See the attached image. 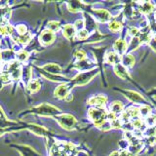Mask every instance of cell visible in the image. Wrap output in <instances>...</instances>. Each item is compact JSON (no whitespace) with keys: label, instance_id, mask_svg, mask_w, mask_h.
Instances as JSON below:
<instances>
[{"label":"cell","instance_id":"obj_1","mask_svg":"<svg viewBox=\"0 0 156 156\" xmlns=\"http://www.w3.org/2000/svg\"><path fill=\"white\" fill-rule=\"evenodd\" d=\"M62 113V110L60 108H58L57 106L50 105V104H46V102H43L38 105H35L29 108L26 111H23L20 116H26L27 114H34L37 116H41V117H54L55 118L56 116L60 115Z\"/></svg>","mask_w":156,"mask_h":156},{"label":"cell","instance_id":"obj_2","mask_svg":"<svg viewBox=\"0 0 156 156\" xmlns=\"http://www.w3.org/2000/svg\"><path fill=\"white\" fill-rule=\"evenodd\" d=\"M98 72H99L98 69H92L91 71H83L78 73L72 80L68 82L69 86L71 88L74 86H84L98 74Z\"/></svg>","mask_w":156,"mask_h":156},{"label":"cell","instance_id":"obj_3","mask_svg":"<svg viewBox=\"0 0 156 156\" xmlns=\"http://www.w3.org/2000/svg\"><path fill=\"white\" fill-rule=\"evenodd\" d=\"M88 116L97 127H101L107 119V113L104 108L100 107H92L88 111Z\"/></svg>","mask_w":156,"mask_h":156},{"label":"cell","instance_id":"obj_4","mask_svg":"<svg viewBox=\"0 0 156 156\" xmlns=\"http://www.w3.org/2000/svg\"><path fill=\"white\" fill-rule=\"evenodd\" d=\"M55 119L58 122V124L60 125L62 129L67 130V131L73 130L77 124L75 117L68 113H61L60 115L56 116Z\"/></svg>","mask_w":156,"mask_h":156},{"label":"cell","instance_id":"obj_5","mask_svg":"<svg viewBox=\"0 0 156 156\" xmlns=\"http://www.w3.org/2000/svg\"><path fill=\"white\" fill-rule=\"evenodd\" d=\"M11 147H14L22 156H41V154L37 152L33 147L27 144H10Z\"/></svg>","mask_w":156,"mask_h":156},{"label":"cell","instance_id":"obj_6","mask_svg":"<svg viewBox=\"0 0 156 156\" xmlns=\"http://www.w3.org/2000/svg\"><path fill=\"white\" fill-rule=\"evenodd\" d=\"M38 40L43 47L50 46L56 40V33L52 32L49 29H45V30L41 31V33L39 34Z\"/></svg>","mask_w":156,"mask_h":156},{"label":"cell","instance_id":"obj_7","mask_svg":"<svg viewBox=\"0 0 156 156\" xmlns=\"http://www.w3.org/2000/svg\"><path fill=\"white\" fill-rule=\"evenodd\" d=\"M70 89L71 87L69 86V83H61L58 85L55 91H54V96L58 98V100H66V98L70 94Z\"/></svg>","mask_w":156,"mask_h":156},{"label":"cell","instance_id":"obj_8","mask_svg":"<svg viewBox=\"0 0 156 156\" xmlns=\"http://www.w3.org/2000/svg\"><path fill=\"white\" fill-rule=\"evenodd\" d=\"M107 102V98L105 95H94L92 96L89 100H88L87 104L94 107H100V108H104V106Z\"/></svg>","mask_w":156,"mask_h":156},{"label":"cell","instance_id":"obj_9","mask_svg":"<svg viewBox=\"0 0 156 156\" xmlns=\"http://www.w3.org/2000/svg\"><path fill=\"white\" fill-rule=\"evenodd\" d=\"M0 60L1 62L4 65H8V63L16 61V52L13 49H4V50L0 51Z\"/></svg>","mask_w":156,"mask_h":156},{"label":"cell","instance_id":"obj_10","mask_svg":"<svg viewBox=\"0 0 156 156\" xmlns=\"http://www.w3.org/2000/svg\"><path fill=\"white\" fill-rule=\"evenodd\" d=\"M94 17L97 21H99L100 23H110L111 20V15L109 14L108 11H106L105 9H97L94 12Z\"/></svg>","mask_w":156,"mask_h":156},{"label":"cell","instance_id":"obj_11","mask_svg":"<svg viewBox=\"0 0 156 156\" xmlns=\"http://www.w3.org/2000/svg\"><path fill=\"white\" fill-rule=\"evenodd\" d=\"M124 95L126 96V98L128 99L130 101L134 102V104H143V105H145V100L144 98L140 95L139 93H136L135 91H123Z\"/></svg>","mask_w":156,"mask_h":156},{"label":"cell","instance_id":"obj_12","mask_svg":"<svg viewBox=\"0 0 156 156\" xmlns=\"http://www.w3.org/2000/svg\"><path fill=\"white\" fill-rule=\"evenodd\" d=\"M41 69L43 71H45L47 73H49V74H52V75H61L62 72V67L57 65V63H46V65L42 66Z\"/></svg>","mask_w":156,"mask_h":156},{"label":"cell","instance_id":"obj_13","mask_svg":"<svg viewBox=\"0 0 156 156\" xmlns=\"http://www.w3.org/2000/svg\"><path fill=\"white\" fill-rule=\"evenodd\" d=\"M32 66H23L22 68V79L21 82L24 86H27V84L32 80Z\"/></svg>","mask_w":156,"mask_h":156},{"label":"cell","instance_id":"obj_14","mask_svg":"<svg viewBox=\"0 0 156 156\" xmlns=\"http://www.w3.org/2000/svg\"><path fill=\"white\" fill-rule=\"evenodd\" d=\"M113 50L115 53H117L120 56H123L126 54L127 50H128V44L122 38H118L117 40L113 43Z\"/></svg>","mask_w":156,"mask_h":156},{"label":"cell","instance_id":"obj_15","mask_svg":"<svg viewBox=\"0 0 156 156\" xmlns=\"http://www.w3.org/2000/svg\"><path fill=\"white\" fill-rule=\"evenodd\" d=\"M62 33L65 38L68 39V40H71V39L74 38V36H76L77 31L72 24H65L62 27Z\"/></svg>","mask_w":156,"mask_h":156},{"label":"cell","instance_id":"obj_16","mask_svg":"<svg viewBox=\"0 0 156 156\" xmlns=\"http://www.w3.org/2000/svg\"><path fill=\"white\" fill-rule=\"evenodd\" d=\"M121 58L122 56L118 55V54L115 52H108L105 55V61L106 63H109V65L115 66L117 65H119V62H121Z\"/></svg>","mask_w":156,"mask_h":156},{"label":"cell","instance_id":"obj_17","mask_svg":"<svg viewBox=\"0 0 156 156\" xmlns=\"http://www.w3.org/2000/svg\"><path fill=\"white\" fill-rule=\"evenodd\" d=\"M123 108H124V105L119 101H115L111 102V104H110L109 112H111V113H113L114 115L117 116V115L123 113V111H124Z\"/></svg>","mask_w":156,"mask_h":156},{"label":"cell","instance_id":"obj_18","mask_svg":"<svg viewBox=\"0 0 156 156\" xmlns=\"http://www.w3.org/2000/svg\"><path fill=\"white\" fill-rule=\"evenodd\" d=\"M30 54H29L26 49H20L19 51L16 52V61H18L20 63H27V62L29 60Z\"/></svg>","mask_w":156,"mask_h":156},{"label":"cell","instance_id":"obj_19","mask_svg":"<svg viewBox=\"0 0 156 156\" xmlns=\"http://www.w3.org/2000/svg\"><path fill=\"white\" fill-rule=\"evenodd\" d=\"M40 88H41V82L38 78H34V79H32L27 86V89L30 94H35V93H37L39 90H40Z\"/></svg>","mask_w":156,"mask_h":156},{"label":"cell","instance_id":"obj_20","mask_svg":"<svg viewBox=\"0 0 156 156\" xmlns=\"http://www.w3.org/2000/svg\"><path fill=\"white\" fill-rule=\"evenodd\" d=\"M122 66L125 67H132L135 65V57L132 54H125L121 58Z\"/></svg>","mask_w":156,"mask_h":156},{"label":"cell","instance_id":"obj_21","mask_svg":"<svg viewBox=\"0 0 156 156\" xmlns=\"http://www.w3.org/2000/svg\"><path fill=\"white\" fill-rule=\"evenodd\" d=\"M114 72L116 73L117 76L120 77V78H123V79L130 78L129 74H128V71H127V68L122 65H120V63L114 66Z\"/></svg>","mask_w":156,"mask_h":156},{"label":"cell","instance_id":"obj_22","mask_svg":"<svg viewBox=\"0 0 156 156\" xmlns=\"http://www.w3.org/2000/svg\"><path fill=\"white\" fill-rule=\"evenodd\" d=\"M153 8L154 7L152 3H150V2H144V3H141V6L139 7L140 11L144 15H148L150 13H152Z\"/></svg>","mask_w":156,"mask_h":156},{"label":"cell","instance_id":"obj_23","mask_svg":"<svg viewBox=\"0 0 156 156\" xmlns=\"http://www.w3.org/2000/svg\"><path fill=\"white\" fill-rule=\"evenodd\" d=\"M15 30H16V33L19 36L24 35V34L28 33V27L26 23H18L15 26Z\"/></svg>","mask_w":156,"mask_h":156},{"label":"cell","instance_id":"obj_24","mask_svg":"<svg viewBox=\"0 0 156 156\" xmlns=\"http://www.w3.org/2000/svg\"><path fill=\"white\" fill-rule=\"evenodd\" d=\"M122 26H123V23L119 21H111L108 23V28L112 32H119L122 28Z\"/></svg>","mask_w":156,"mask_h":156},{"label":"cell","instance_id":"obj_25","mask_svg":"<svg viewBox=\"0 0 156 156\" xmlns=\"http://www.w3.org/2000/svg\"><path fill=\"white\" fill-rule=\"evenodd\" d=\"M61 28H62L61 23H58V22H57V21H50L47 23V29L51 30L54 33L58 32Z\"/></svg>","mask_w":156,"mask_h":156},{"label":"cell","instance_id":"obj_26","mask_svg":"<svg viewBox=\"0 0 156 156\" xmlns=\"http://www.w3.org/2000/svg\"><path fill=\"white\" fill-rule=\"evenodd\" d=\"M79 5H81L80 2H68L67 8L70 12L77 13L81 11V6H79Z\"/></svg>","mask_w":156,"mask_h":156},{"label":"cell","instance_id":"obj_27","mask_svg":"<svg viewBox=\"0 0 156 156\" xmlns=\"http://www.w3.org/2000/svg\"><path fill=\"white\" fill-rule=\"evenodd\" d=\"M140 44H141V42H140V38H138V37H133V38H132V40H131L130 45L128 46V50L134 51V50H136V49H138L140 47Z\"/></svg>","mask_w":156,"mask_h":156},{"label":"cell","instance_id":"obj_28","mask_svg":"<svg viewBox=\"0 0 156 156\" xmlns=\"http://www.w3.org/2000/svg\"><path fill=\"white\" fill-rule=\"evenodd\" d=\"M139 110H140V115L144 116L145 118H146L147 116L150 115V112H151L150 107L147 106L146 105H143V106H140V108H139Z\"/></svg>","mask_w":156,"mask_h":156},{"label":"cell","instance_id":"obj_29","mask_svg":"<svg viewBox=\"0 0 156 156\" xmlns=\"http://www.w3.org/2000/svg\"><path fill=\"white\" fill-rule=\"evenodd\" d=\"M85 22L83 21V20H77V21L74 23V24H73V27H74V28L76 29V31H80V30H83L85 27Z\"/></svg>","mask_w":156,"mask_h":156},{"label":"cell","instance_id":"obj_30","mask_svg":"<svg viewBox=\"0 0 156 156\" xmlns=\"http://www.w3.org/2000/svg\"><path fill=\"white\" fill-rule=\"evenodd\" d=\"M88 36H89V32L86 29H83V30H80L76 33V37L79 40H84V39L88 38Z\"/></svg>","mask_w":156,"mask_h":156},{"label":"cell","instance_id":"obj_31","mask_svg":"<svg viewBox=\"0 0 156 156\" xmlns=\"http://www.w3.org/2000/svg\"><path fill=\"white\" fill-rule=\"evenodd\" d=\"M74 57L77 58L78 62H79V61H83V60H85V58H86V53L83 51V50H77L74 53Z\"/></svg>","mask_w":156,"mask_h":156},{"label":"cell","instance_id":"obj_32","mask_svg":"<svg viewBox=\"0 0 156 156\" xmlns=\"http://www.w3.org/2000/svg\"><path fill=\"white\" fill-rule=\"evenodd\" d=\"M145 121H146V124L148 126H154L156 124V116L149 115L145 118Z\"/></svg>","mask_w":156,"mask_h":156},{"label":"cell","instance_id":"obj_33","mask_svg":"<svg viewBox=\"0 0 156 156\" xmlns=\"http://www.w3.org/2000/svg\"><path fill=\"white\" fill-rule=\"evenodd\" d=\"M139 33H140V31H139V29L136 28V27H131L129 29V34L132 36V38L136 37V36L139 35Z\"/></svg>","mask_w":156,"mask_h":156},{"label":"cell","instance_id":"obj_34","mask_svg":"<svg viewBox=\"0 0 156 156\" xmlns=\"http://www.w3.org/2000/svg\"><path fill=\"white\" fill-rule=\"evenodd\" d=\"M0 119H9L1 106H0Z\"/></svg>","mask_w":156,"mask_h":156},{"label":"cell","instance_id":"obj_35","mask_svg":"<svg viewBox=\"0 0 156 156\" xmlns=\"http://www.w3.org/2000/svg\"><path fill=\"white\" fill-rule=\"evenodd\" d=\"M150 46H151V48H152L154 51H156V40L152 39V41L150 42Z\"/></svg>","mask_w":156,"mask_h":156},{"label":"cell","instance_id":"obj_36","mask_svg":"<svg viewBox=\"0 0 156 156\" xmlns=\"http://www.w3.org/2000/svg\"><path fill=\"white\" fill-rule=\"evenodd\" d=\"M153 102H154V105H155V106H156V101H154Z\"/></svg>","mask_w":156,"mask_h":156}]
</instances>
